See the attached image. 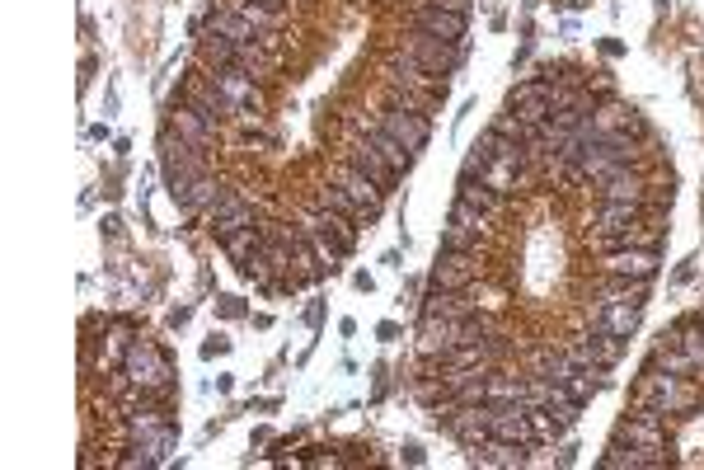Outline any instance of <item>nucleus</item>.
<instances>
[{
	"instance_id": "nucleus-1",
	"label": "nucleus",
	"mask_w": 704,
	"mask_h": 470,
	"mask_svg": "<svg viewBox=\"0 0 704 470\" xmlns=\"http://www.w3.org/2000/svg\"><path fill=\"white\" fill-rule=\"evenodd\" d=\"M639 405H643V414L667 419V414H686V409H695V391L681 386V376H672V372H648L643 376V386H639Z\"/></svg>"
},
{
	"instance_id": "nucleus-2",
	"label": "nucleus",
	"mask_w": 704,
	"mask_h": 470,
	"mask_svg": "<svg viewBox=\"0 0 704 470\" xmlns=\"http://www.w3.org/2000/svg\"><path fill=\"white\" fill-rule=\"evenodd\" d=\"M123 372H127V381L137 386V391H165L169 386V362H165V353L151 344V339H132L127 344V353H123Z\"/></svg>"
},
{
	"instance_id": "nucleus-3",
	"label": "nucleus",
	"mask_w": 704,
	"mask_h": 470,
	"mask_svg": "<svg viewBox=\"0 0 704 470\" xmlns=\"http://www.w3.org/2000/svg\"><path fill=\"white\" fill-rule=\"evenodd\" d=\"M306 235L320 245V254H329V259H348L352 245H357V226H352L348 217H338V212H310L306 217Z\"/></svg>"
},
{
	"instance_id": "nucleus-4",
	"label": "nucleus",
	"mask_w": 704,
	"mask_h": 470,
	"mask_svg": "<svg viewBox=\"0 0 704 470\" xmlns=\"http://www.w3.org/2000/svg\"><path fill=\"white\" fill-rule=\"evenodd\" d=\"M409 57H414V62L423 66L428 76H442V80H446V76H451V71L460 66L465 47H460V43H442V38H432V33L418 29L414 43H409Z\"/></svg>"
},
{
	"instance_id": "nucleus-5",
	"label": "nucleus",
	"mask_w": 704,
	"mask_h": 470,
	"mask_svg": "<svg viewBox=\"0 0 704 470\" xmlns=\"http://www.w3.org/2000/svg\"><path fill=\"white\" fill-rule=\"evenodd\" d=\"M329 184H338L343 193H348V198H357V203L367 207V217H371V221H376V217L385 212V188L376 184L371 174L357 170V165H334V170H329Z\"/></svg>"
},
{
	"instance_id": "nucleus-6",
	"label": "nucleus",
	"mask_w": 704,
	"mask_h": 470,
	"mask_svg": "<svg viewBox=\"0 0 704 470\" xmlns=\"http://www.w3.org/2000/svg\"><path fill=\"white\" fill-rule=\"evenodd\" d=\"M489 438L512 442V447H531L536 433H531L526 405H489Z\"/></svg>"
},
{
	"instance_id": "nucleus-7",
	"label": "nucleus",
	"mask_w": 704,
	"mask_h": 470,
	"mask_svg": "<svg viewBox=\"0 0 704 470\" xmlns=\"http://www.w3.org/2000/svg\"><path fill=\"white\" fill-rule=\"evenodd\" d=\"M381 127L390 132L395 141H404L409 151H423L428 146V137H432V127H428V118L423 113H414V109H404V104H390V109L381 113Z\"/></svg>"
},
{
	"instance_id": "nucleus-8",
	"label": "nucleus",
	"mask_w": 704,
	"mask_h": 470,
	"mask_svg": "<svg viewBox=\"0 0 704 470\" xmlns=\"http://www.w3.org/2000/svg\"><path fill=\"white\" fill-rule=\"evenodd\" d=\"M662 268V259H658V250H643V245H625V250H611V259L601 264V273L606 278H653Z\"/></svg>"
},
{
	"instance_id": "nucleus-9",
	"label": "nucleus",
	"mask_w": 704,
	"mask_h": 470,
	"mask_svg": "<svg viewBox=\"0 0 704 470\" xmlns=\"http://www.w3.org/2000/svg\"><path fill=\"white\" fill-rule=\"evenodd\" d=\"M169 198H174V207H184L188 217H198L202 207H207V212H212V207L221 203V198H226V184H221V179H212V174H198V179H193V184L174 188V193H169Z\"/></svg>"
},
{
	"instance_id": "nucleus-10",
	"label": "nucleus",
	"mask_w": 704,
	"mask_h": 470,
	"mask_svg": "<svg viewBox=\"0 0 704 470\" xmlns=\"http://www.w3.org/2000/svg\"><path fill=\"white\" fill-rule=\"evenodd\" d=\"M615 442H634V447L662 452V447H667V433H662L658 414H629V419L615 423Z\"/></svg>"
},
{
	"instance_id": "nucleus-11",
	"label": "nucleus",
	"mask_w": 704,
	"mask_h": 470,
	"mask_svg": "<svg viewBox=\"0 0 704 470\" xmlns=\"http://www.w3.org/2000/svg\"><path fill=\"white\" fill-rule=\"evenodd\" d=\"M470 282H475V264H470V254L442 250V259H437V268H432V287H437V292H465Z\"/></svg>"
},
{
	"instance_id": "nucleus-12",
	"label": "nucleus",
	"mask_w": 704,
	"mask_h": 470,
	"mask_svg": "<svg viewBox=\"0 0 704 470\" xmlns=\"http://www.w3.org/2000/svg\"><path fill=\"white\" fill-rule=\"evenodd\" d=\"M245 226H254V203L249 198H240V193H230L226 188V198L212 207V231L226 240V235L235 231H245Z\"/></svg>"
},
{
	"instance_id": "nucleus-13",
	"label": "nucleus",
	"mask_w": 704,
	"mask_h": 470,
	"mask_svg": "<svg viewBox=\"0 0 704 470\" xmlns=\"http://www.w3.org/2000/svg\"><path fill=\"white\" fill-rule=\"evenodd\" d=\"M212 85H216V90H221V94H226L230 113H235V104H254V109H259V104H263L259 85H254V76H249L245 66H226V71H216V76H212Z\"/></svg>"
},
{
	"instance_id": "nucleus-14",
	"label": "nucleus",
	"mask_w": 704,
	"mask_h": 470,
	"mask_svg": "<svg viewBox=\"0 0 704 470\" xmlns=\"http://www.w3.org/2000/svg\"><path fill=\"white\" fill-rule=\"evenodd\" d=\"M639 315H643L639 301H611V297H601L597 329H606V334H615V339H629V334L639 329Z\"/></svg>"
},
{
	"instance_id": "nucleus-15",
	"label": "nucleus",
	"mask_w": 704,
	"mask_h": 470,
	"mask_svg": "<svg viewBox=\"0 0 704 470\" xmlns=\"http://www.w3.org/2000/svg\"><path fill=\"white\" fill-rule=\"evenodd\" d=\"M414 24L423 33H432V38H442V43H460V38H465V15L442 10V5H418Z\"/></svg>"
},
{
	"instance_id": "nucleus-16",
	"label": "nucleus",
	"mask_w": 704,
	"mask_h": 470,
	"mask_svg": "<svg viewBox=\"0 0 704 470\" xmlns=\"http://www.w3.org/2000/svg\"><path fill=\"white\" fill-rule=\"evenodd\" d=\"M592 127H597V137H611V132H643V118L634 109H625V104H601V109H592Z\"/></svg>"
},
{
	"instance_id": "nucleus-17",
	"label": "nucleus",
	"mask_w": 704,
	"mask_h": 470,
	"mask_svg": "<svg viewBox=\"0 0 704 470\" xmlns=\"http://www.w3.org/2000/svg\"><path fill=\"white\" fill-rule=\"evenodd\" d=\"M643 198H648L643 174L620 170V174H611V179H601V203H643Z\"/></svg>"
},
{
	"instance_id": "nucleus-18",
	"label": "nucleus",
	"mask_w": 704,
	"mask_h": 470,
	"mask_svg": "<svg viewBox=\"0 0 704 470\" xmlns=\"http://www.w3.org/2000/svg\"><path fill=\"white\" fill-rule=\"evenodd\" d=\"M667 456L662 452H648V447H634V442H615L611 452L601 456L606 470H643V466H662Z\"/></svg>"
},
{
	"instance_id": "nucleus-19",
	"label": "nucleus",
	"mask_w": 704,
	"mask_h": 470,
	"mask_svg": "<svg viewBox=\"0 0 704 470\" xmlns=\"http://www.w3.org/2000/svg\"><path fill=\"white\" fill-rule=\"evenodd\" d=\"M573 372H578V367L568 358V348H536V353H531V376H545V381H559V386H564Z\"/></svg>"
},
{
	"instance_id": "nucleus-20",
	"label": "nucleus",
	"mask_w": 704,
	"mask_h": 470,
	"mask_svg": "<svg viewBox=\"0 0 704 470\" xmlns=\"http://www.w3.org/2000/svg\"><path fill=\"white\" fill-rule=\"evenodd\" d=\"M352 165H357V170H362V174H371V179H376V184H381V188H390V184H395V179H399V170H395V165H390V160L381 156V151H376V146H371L367 137L357 141V151H352Z\"/></svg>"
},
{
	"instance_id": "nucleus-21",
	"label": "nucleus",
	"mask_w": 704,
	"mask_h": 470,
	"mask_svg": "<svg viewBox=\"0 0 704 470\" xmlns=\"http://www.w3.org/2000/svg\"><path fill=\"white\" fill-rule=\"evenodd\" d=\"M639 217H643V203H601V212H597L601 240H606V235L634 231V221H639Z\"/></svg>"
},
{
	"instance_id": "nucleus-22",
	"label": "nucleus",
	"mask_w": 704,
	"mask_h": 470,
	"mask_svg": "<svg viewBox=\"0 0 704 470\" xmlns=\"http://www.w3.org/2000/svg\"><path fill=\"white\" fill-rule=\"evenodd\" d=\"M174 127H179V137H184L188 146H198V151H207V146H212V127L216 123H207L198 109L179 104V109H174Z\"/></svg>"
},
{
	"instance_id": "nucleus-23",
	"label": "nucleus",
	"mask_w": 704,
	"mask_h": 470,
	"mask_svg": "<svg viewBox=\"0 0 704 470\" xmlns=\"http://www.w3.org/2000/svg\"><path fill=\"white\" fill-rule=\"evenodd\" d=\"M362 137H367L371 146H376V151H381V156L390 160V165H395L399 174H404V170H409V165H414V160H418L414 151H409V146H404V141H395V137H390V132H385L381 123H376V127H367V132H362Z\"/></svg>"
},
{
	"instance_id": "nucleus-24",
	"label": "nucleus",
	"mask_w": 704,
	"mask_h": 470,
	"mask_svg": "<svg viewBox=\"0 0 704 470\" xmlns=\"http://www.w3.org/2000/svg\"><path fill=\"white\" fill-rule=\"evenodd\" d=\"M184 104L188 109H198L202 118H207V123H216V118H221V113H230V104H226V94L216 90L212 80H207V85H188V94H184Z\"/></svg>"
},
{
	"instance_id": "nucleus-25",
	"label": "nucleus",
	"mask_w": 704,
	"mask_h": 470,
	"mask_svg": "<svg viewBox=\"0 0 704 470\" xmlns=\"http://www.w3.org/2000/svg\"><path fill=\"white\" fill-rule=\"evenodd\" d=\"M460 198H465V203H475L484 217H498V212H503V193H498L489 179H479V184H475V179H460Z\"/></svg>"
},
{
	"instance_id": "nucleus-26",
	"label": "nucleus",
	"mask_w": 704,
	"mask_h": 470,
	"mask_svg": "<svg viewBox=\"0 0 704 470\" xmlns=\"http://www.w3.org/2000/svg\"><path fill=\"white\" fill-rule=\"evenodd\" d=\"M320 207H324V212H338V217H348L352 226H357V221H371L367 207L357 203V198H348V193H343L338 184H324V188H320Z\"/></svg>"
},
{
	"instance_id": "nucleus-27",
	"label": "nucleus",
	"mask_w": 704,
	"mask_h": 470,
	"mask_svg": "<svg viewBox=\"0 0 704 470\" xmlns=\"http://www.w3.org/2000/svg\"><path fill=\"white\" fill-rule=\"evenodd\" d=\"M526 414H531V433H536V442H545V447L564 442L568 423L559 419V414H550V409H540V405H526Z\"/></svg>"
},
{
	"instance_id": "nucleus-28",
	"label": "nucleus",
	"mask_w": 704,
	"mask_h": 470,
	"mask_svg": "<svg viewBox=\"0 0 704 470\" xmlns=\"http://www.w3.org/2000/svg\"><path fill=\"white\" fill-rule=\"evenodd\" d=\"M259 245H263V231H259V226H245V231H235V235H226V240H221V250H226L235 264H245L249 254L259 250Z\"/></svg>"
},
{
	"instance_id": "nucleus-29",
	"label": "nucleus",
	"mask_w": 704,
	"mask_h": 470,
	"mask_svg": "<svg viewBox=\"0 0 704 470\" xmlns=\"http://www.w3.org/2000/svg\"><path fill=\"white\" fill-rule=\"evenodd\" d=\"M672 344L681 348V353H686V358L695 362V367H704V325H700V320H686V325L676 329Z\"/></svg>"
},
{
	"instance_id": "nucleus-30",
	"label": "nucleus",
	"mask_w": 704,
	"mask_h": 470,
	"mask_svg": "<svg viewBox=\"0 0 704 470\" xmlns=\"http://www.w3.org/2000/svg\"><path fill=\"white\" fill-rule=\"evenodd\" d=\"M648 372H672V376H690V372H700L695 362L681 353V348H667L662 344L658 353H653V362H648Z\"/></svg>"
},
{
	"instance_id": "nucleus-31",
	"label": "nucleus",
	"mask_w": 704,
	"mask_h": 470,
	"mask_svg": "<svg viewBox=\"0 0 704 470\" xmlns=\"http://www.w3.org/2000/svg\"><path fill=\"white\" fill-rule=\"evenodd\" d=\"M521 400H526V381L489 376V405H521Z\"/></svg>"
},
{
	"instance_id": "nucleus-32",
	"label": "nucleus",
	"mask_w": 704,
	"mask_h": 470,
	"mask_svg": "<svg viewBox=\"0 0 704 470\" xmlns=\"http://www.w3.org/2000/svg\"><path fill=\"white\" fill-rule=\"evenodd\" d=\"M475 306L460 297V292H437L432 287V297H428V306H423V315H470Z\"/></svg>"
},
{
	"instance_id": "nucleus-33",
	"label": "nucleus",
	"mask_w": 704,
	"mask_h": 470,
	"mask_svg": "<svg viewBox=\"0 0 704 470\" xmlns=\"http://www.w3.org/2000/svg\"><path fill=\"white\" fill-rule=\"evenodd\" d=\"M475 245H479V231H470V226H456V221H446V231H442V250L470 254Z\"/></svg>"
},
{
	"instance_id": "nucleus-34",
	"label": "nucleus",
	"mask_w": 704,
	"mask_h": 470,
	"mask_svg": "<svg viewBox=\"0 0 704 470\" xmlns=\"http://www.w3.org/2000/svg\"><path fill=\"white\" fill-rule=\"evenodd\" d=\"M451 221H456V226H470V231H479V235H484V226H489V217H484L475 203H465V198H456V207H451Z\"/></svg>"
},
{
	"instance_id": "nucleus-35",
	"label": "nucleus",
	"mask_w": 704,
	"mask_h": 470,
	"mask_svg": "<svg viewBox=\"0 0 704 470\" xmlns=\"http://www.w3.org/2000/svg\"><path fill=\"white\" fill-rule=\"evenodd\" d=\"M437 395H442V400L451 395V391H446V381H418V386H414V400H423V405H432Z\"/></svg>"
},
{
	"instance_id": "nucleus-36",
	"label": "nucleus",
	"mask_w": 704,
	"mask_h": 470,
	"mask_svg": "<svg viewBox=\"0 0 704 470\" xmlns=\"http://www.w3.org/2000/svg\"><path fill=\"white\" fill-rule=\"evenodd\" d=\"M404 456H409L414 466H423V447H418V442H409V447H404Z\"/></svg>"
},
{
	"instance_id": "nucleus-37",
	"label": "nucleus",
	"mask_w": 704,
	"mask_h": 470,
	"mask_svg": "<svg viewBox=\"0 0 704 470\" xmlns=\"http://www.w3.org/2000/svg\"><path fill=\"white\" fill-rule=\"evenodd\" d=\"M254 5H263V10H273V15H277V10H282L287 0H254Z\"/></svg>"
},
{
	"instance_id": "nucleus-38",
	"label": "nucleus",
	"mask_w": 704,
	"mask_h": 470,
	"mask_svg": "<svg viewBox=\"0 0 704 470\" xmlns=\"http://www.w3.org/2000/svg\"><path fill=\"white\" fill-rule=\"evenodd\" d=\"M700 325H704V311H700Z\"/></svg>"
}]
</instances>
